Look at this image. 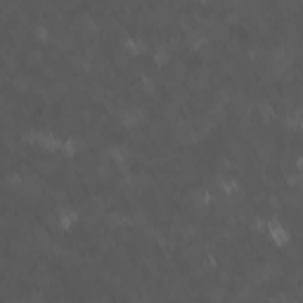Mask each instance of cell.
I'll use <instances>...</instances> for the list:
<instances>
[{"label":"cell","mask_w":303,"mask_h":303,"mask_svg":"<svg viewBox=\"0 0 303 303\" xmlns=\"http://www.w3.org/2000/svg\"><path fill=\"white\" fill-rule=\"evenodd\" d=\"M118 118H121V126H124V128L133 131V128H138V126L147 118V111L142 107H131V109H126V111H121Z\"/></svg>","instance_id":"cell-1"},{"label":"cell","mask_w":303,"mask_h":303,"mask_svg":"<svg viewBox=\"0 0 303 303\" xmlns=\"http://www.w3.org/2000/svg\"><path fill=\"white\" fill-rule=\"evenodd\" d=\"M265 230H268V237L272 239V244L275 247H287L289 244V230L282 223H277V220H270L268 225H265Z\"/></svg>","instance_id":"cell-2"},{"label":"cell","mask_w":303,"mask_h":303,"mask_svg":"<svg viewBox=\"0 0 303 303\" xmlns=\"http://www.w3.org/2000/svg\"><path fill=\"white\" fill-rule=\"evenodd\" d=\"M62 145L64 142L54 135V133H47V131H40V140H38V147L43 152H62Z\"/></svg>","instance_id":"cell-3"},{"label":"cell","mask_w":303,"mask_h":303,"mask_svg":"<svg viewBox=\"0 0 303 303\" xmlns=\"http://www.w3.org/2000/svg\"><path fill=\"white\" fill-rule=\"evenodd\" d=\"M109 156H111V161L116 163L118 168H126V166H128V161H131L133 152L128 147H124V145H114V147L109 149Z\"/></svg>","instance_id":"cell-4"},{"label":"cell","mask_w":303,"mask_h":303,"mask_svg":"<svg viewBox=\"0 0 303 303\" xmlns=\"http://www.w3.org/2000/svg\"><path fill=\"white\" fill-rule=\"evenodd\" d=\"M57 220H59V227H62V230H71V225L78 220L76 209H71V206H59V209H57Z\"/></svg>","instance_id":"cell-5"},{"label":"cell","mask_w":303,"mask_h":303,"mask_svg":"<svg viewBox=\"0 0 303 303\" xmlns=\"http://www.w3.org/2000/svg\"><path fill=\"white\" fill-rule=\"evenodd\" d=\"M152 59H154L159 67H166V64L171 62V47L166 45V43H159V45L152 50Z\"/></svg>","instance_id":"cell-6"},{"label":"cell","mask_w":303,"mask_h":303,"mask_svg":"<svg viewBox=\"0 0 303 303\" xmlns=\"http://www.w3.org/2000/svg\"><path fill=\"white\" fill-rule=\"evenodd\" d=\"M124 50L128 54H133V57H140V54L147 50V45H145L140 38H124Z\"/></svg>","instance_id":"cell-7"},{"label":"cell","mask_w":303,"mask_h":303,"mask_svg":"<svg viewBox=\"0 0 303 303\" xmlns=\"http://www.w3.org/2000/svg\"><path fill=\"white\" fill-rule=\"evenodd\" d=\"M24 187V180L19 173H8V178H5V190H10V192H19Z\"/></svg>","instance_id":"cell-8"},{"label":"cell","mask_w":303,"mask_h":303,"mask_svg":"<svg viewBox=\"0 0 303 303\" xmlns=\"http://www.w3.org/2000/svg\"><path fill=\"white\" fill-rule=\"evenodd\" d=\"M78 149H81V140H76V138H67V140H64L62 152H64L67 156H76Z\"/></svg>","instance_id":"cell-9"},{"label":"cell","mask_w":303,"mask_h":303,"mask_svg":"<svg viewBox=\"0 0 303 303\" xmlns=\"http://www.w3.org/2000/svg\"><path fill=\"white\" fill-rule=\"evenodd\" d=\"M107 220H109V225H114V227H121V225H126V223H131L124 213H116V211H114V213H109Z\"/></svg>","instance_id":"cell-10"},{"label":"cell","mask_w":303,"mask_h":303,"mask_svg":"<svg viewBox=\"0 0 303 303\" xmlns=\"http://www.w3.org/2000/svg\"><path fill=\"white\" fill-rule=\"evenodd\" d=\"M33 36H36L38 40H47V38H50V36H47V29L43 26V24H38V26L33 29Z\"/></svg>","instance_id":"cell-11"},{"label":"cell","mask_w":303,"mask_h":303,"mask_svg":"<svg viewBox=\"0 0 303 303\" xmlns=\"http://www.w3.org/2000/svg\"><path fill=\"white\" fill-rule=\"evenodd\" d=\"M220 190H223L225 195H232L234 190H237V185H234L232 180H220Z\"/></svg>","instance_id":"cell-12"},{"label":"cell","mask_w":303,"mask_h":303,"mask_svg":"<svg viewBox=\"0 0 303 303\" xmlns=\"http://www.w3.org/2000/svg\"><path fill=\"white\" fill-rule=\"evenodd\" d=\"M142 88H145V90H147V93H154V81H152V78L149 76H142Z\"/></svg>","instance_id":"cell-13"},{"label":"cell","mask_w":303,"mask_h":303,"mask_svg":"<svg viewBox=\"0 0 303 303\" xmlns=\"http://www.w3.org/2000/svg\"><path fill=\"white\" fill-rule=\"evenodd\" d=\"M12 83H15V88H17V93H24V90H26V83H24L22 78H15V81H12Z\"/></svg>","instance_id":"cell-14"},{"label":"cell","mask_w":303,"mask_h":303,"mask_svg":"<svg viewBox=\"0 0 303 303\" xmlns=\"http://www.w3.org/2000/svg\"><path fill=\"white\" fill-rule=\"evenodd\" d=\"M296 168H298V173H301V175H303V156H301V159H298V161H296Z\"/></svg>","instance_id":"cell-15"},{"label":"cell","mask_w":303,"mask_h":303,"mask_svg":"<svg viewBox=\"0 0 303 303\" xmlns=\"http://www.w3.org/2000/svg\"><path fill=\"white\" fill-rule=\"evenodd\" d=\"M197 3H202V5H206V3H211V0H197Z\"/></svg>","instance_id":"cell-16"},{"label":"cell","mask_w":303,"mask_h":303,"mask_svg":"<svg viewBox=\"0 0 303 303\" xmlns=\"http://www.w3.org/2000/svg\"><path fill=\"white\" fill-rule=\"evenodd\" d=\"M298 128H301V131H303V121H301V126H298Z\"/></svg>","instance_id":"cell-17"}]
</instances>
